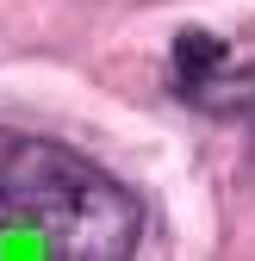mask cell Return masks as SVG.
<instances>
[{"mask_svg": "<svg viewBox=\"0 0 255 261\" xmlns=\"http://www.w3.org/2000/svg\"><path fill=\"white\" fill-rule=\"evenodd\" d=\"M0 243L7 255L124 261L143 243V205L81 149L0 130Z\"/></svg>", "mask_w": 255, "mask_h": 261, "instance_id": "6da1fadb", "label": "cell"}, {"mask_svg": "<svg viewBox=\"0 0 255 261\" xmlns=\"http://www.w3.org/2000/svg\"><path fill=\"white\" fill-rule=\"evenodd\" d=\"M174 50H181V75H212L218 62H224V44H218V38H199V31H187Z\"/></svg>", "mask_w": 255, "mask_h": 261, "instance_id": "7a4b0ae2", "label": "cell"}]
</instances>
